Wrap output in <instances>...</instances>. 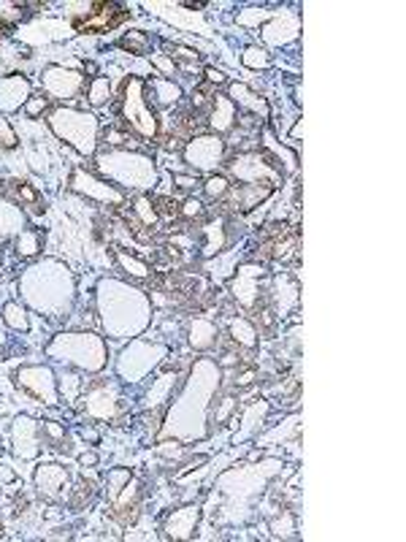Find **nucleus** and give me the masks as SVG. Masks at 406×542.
Instances as JSON below:
<instances>
[{"label": "nucleus", "instance_id": "nucleus-1", "mask_svg": "<svg viewBox=\"0 0 406 542\" xmlns=\"http://www.w3.org/2000/svg\"><path fill=\"white\" fill-rule=\"evenodd\" d=\"M127 17V11L122 6H114V3H95L90 11V17L84 19H73V27L82 33H106L111 27H117L122 19Z\"/></svg>", "mask_w": 406, "mask_h": 542}, {"label": "nucleus", "instance_id": "nucleus-2", "mask_svg": "<svg viewBox=\"0 0 406 542\" xmlns=\"http://www.w3.org/2000/svg\"><path fill=\"white\" fill-rule=\"evenodd\" d=\"M206 190H209L211 198H222L225 192H230V184H227L225 176H211V179L206 182Z\"/></svg>", "mask_w": 406, "mask_h": 542}, {"label": "nucleus", "instance_id": "nucleus-3", "mask_svg": "<svg viewBox=\"0 0 406 542\" xmlns=\"http://www.w3.org/2000/svg\"><path fill=\"white\" fill-rule=\"evenodd\" d=\"M154 204H157V209H154V212L163 215L166 220H176V217H179V206H176V201H171V198H157Z\"/></svg>", "mask_w": 406, "mask_h": 542}, {"label": "nucleus", "instance_id": "nucleus-4", "mask_svg": "<svg viewBox=\"0 0 406 542\" xmlns=\"http://www.w3.org/2000/svg\"><path fill=\"white\" fill-rule=\"evenodd\" d=\"M11 184L17 187V198H19V201H25V204H30V206L38 204V192H35L33 187H27L25 182H11Z\"/></svg>", "mask_w": 406, "mask_h": 542}, {"label": "nucleus", "instance_id": "nucleus-5", "mask_svg": "<svg viewBox=\"0 0 406 542\" xmlns=\"http://www.w3.org/2000/svg\"><path fill=\"white\" fill-rule=\"evenodd\" d=\"M203 212H206V209H203L198 201H184L182 209H179V217H184V220H195V217H198V220H201Z\"/></svg>", "mask_w": 406, "mask_h": 542}, {"label": "nucleus", "instance_id": "nucleus-6", "mask_svg": "<svg viewBox=\"0 0 406 542\" xmlns=\"http://www.w3.org/2000/svg\"><path fill=\"white\" fill-rule=\"evenodd\" d=\"M122 46H125V49H138V52H146V38H144V33H130V35L122 41Z\"/></svg>", "mask_w": 406, "mask_h": 542}, {"label": "nucleus", "instance_id": "nucleus-7", "mask_svg": "<svg viewBox=\"0 0 406 542\" xmlns=\"http://www.w3.org/2000/svg\"><path fill=\"white\" fill-rule=\"evenodd\" d=\"M252 380H255V369H252V366L241 369V372L236 374V385H241V388H244V385H249Z\"/></svg>", "mask_w": 406, "mask_h": 542}, {"label": "nucleus", "instance_id": "nucleus-8", "mask_svg": "<svg viewBox=\"0 0 406 542\" xmlns=\"http://www.w3.org/2000/svg\"><path fill=\"white\" fill-rule=\"evenodd\" d=\"M0 133H3V139H6V141H3L6 147H14V144H17V141H14V133H11V127L6 125L3 119H0Z\"/></svg>", "mask_w": 406, "mask_h": 542}, {"label": "nucleus", "instance_id": "nucleus-9", "mask_svg": "<svg viewBox=\"0 0 406 542\" xmlns=\"http://www.w3.org/2000/svg\"><path fill=\"white\" fill-rule=\"evenodd\" d=\"M206 79H209V84H222L225 76L219 74V71H211V68H209V71H206Z\"/></svg>", "mask_w": 406, "mask_h": 542}, {"label": "nucleus", "instance_id": "nucleus-10", "mask_svg": "<svg viewBox=\"0 0 406 542\" xmlns=\"http://www.w3.org/2000/svg\"><path fill=\"white\" fill-rule=\"evenodd\" d=\"M82 463H95V455H82Z\"/></svg>", "mask_w": 406, "mask_h": 542}]
</instances>
